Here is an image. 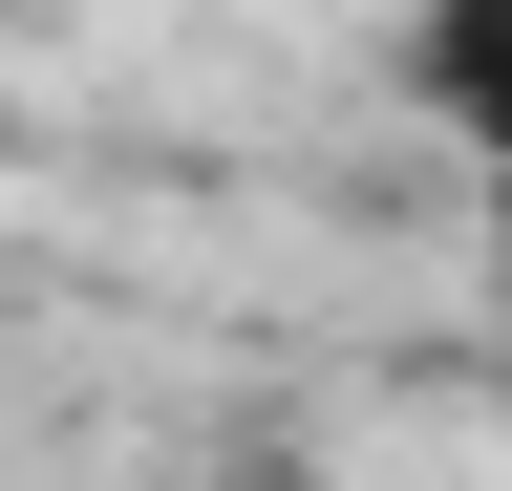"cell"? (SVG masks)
Listing matches in <instances>:
<instances>
[{"mask_svg":"<svg viewBox=\"0 0 512 491\" xmlns=\"http://www.w3.org/2000/svg\"><path fill=\"white\" fill-rule=\"evenodd\" d=\"M406 107L448 150H512V0H406Z\"/></svg>","mask_w":512,"mask_h":491,"instance_id":"obj_1","label":"cell"},{"mask_svg":"<svg viewBox=\"0 0 512 491\" xmlns=\"http://www.w3.org/2000/svg\"><path fill=\"white\" fill-rule=\"evenodd\" d=\"M491 193H512V150H491Z\"/></svg>","mask_w":512,"mask_h":491,"instance_id":"obj_2","label":"cell"}]
</instances>
